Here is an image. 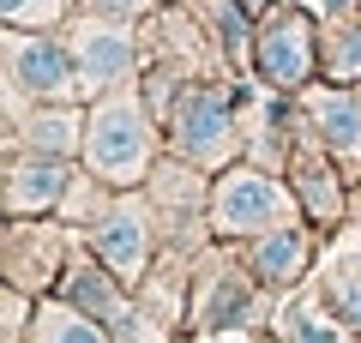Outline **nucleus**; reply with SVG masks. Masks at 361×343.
<instances>
[{"label":"nucleus","instance_id":"423d86ee","mask_svg":"<svg viewBox=\"0 0 361 343\" xmlns=\"http://www.w3.org/2000/svg\"><path fill=\"white\" fill-rule=\"evenodd\" d=\"M66 163L61 157H49V151H37V157H25V163L13 169V181H6V211L13 217H42L49 205H61L66 199Z\"/></svg>","mask_w":361,"mask_h":343},{"label":"nucleus","instance_id":"ddd939ff","mask_svg":"<svg viewBox=\"0 0 361 343\" xmlns=\"http://www.w3.org/2000/svg\"><path fill=\"white\" fill-rule=\"evenodd\" d=\"M25 139L37 145V151H49V157H66L78 145V121L73 114H37V121L25 127Z\"/></svg>","mask_w":361,"mask_h":343},{"label":"nucleus","instance_id":"dca6fc26","mask_svg":"<svg viewBox=\"0 0 361 343\" xmlns=\"http://www.w3.org/2000/svg\"><path fill=\"white\" fill-rule=\"evenodd\" d=\"M0 13H6V25H49L61 0H0Z\"/></svg>","mask_w":361,"mask_h":343},{"label":"nucleus","instance_id":"0eeeda50","mask_svg":"<svg viewBox=\"0 0 361 343\" xmlns=\"http://www.w3.org/2000/svg\"><path fill=\"white\" fill-rule=\"evenodd\" d=\"M13 78L30 97H61V90L73 85V61H66L49 37H18L13 42Z\"/></svg>","mask_w":361,"mask_h":343},{"label":"nucleus","instance_id":"4468645a","mask_svg":"<svg viewBox=\"0 0 361 343\" xmlns=\"http://www.w3.org/2000/svg\"><path fill=\"white\" fill-rule=\"evenodd\" d=\"M331 307H337V319L349 331H361V265H349V271L331 277Z\"/></svg>","mask_w":361,"mask_h":343},{"label":"nucleus","instance_id":"20e7f679","mask_svg":"<svg viewBox=\"0 0 361 343\" xmlns=\"http://www.w3.org/2000/svg\"><path fill=\"white\" fill-rule=\"evenodd\" d=\"M90 241H97L103 265L115 271L121 283H139L145 277V259H151V223H145L139 205H115L103 223L90 229Z\"/></svg>","mask_w":361,"mask_h":343},{"label":"nucleus","instance_id":"a211bd4d","mask_svg":"<svg viewBox=\"0 0 361 343\" xmlns=\"http://www.w3.org/2000/svg\"><path fill=\"white\" fill-rule=\"evenodd\" d=\"M307 205H313L319 217H331L337 205H343V199H337V187H331V175H319V169L307 175Z\"/></svg>","mask_w":361,"mask_h":343},{"label":"nucleus","instance_id":"6e6552de","mask_svg":"<svg viewBox=\"0 0 361 343\" xmlns=\"http://www.w3.org/2000/svg\"><path fill=\"white\" fill-rule=\"evenodd\" d=\"M73 61L85 73V85H115L121 73L133 66V42L121 30H103V25H85L73 42Z\"/></svg>","mask_w":361,"mask_h":343},{"label":"nucleus","instance_id":"aec40b11","mask_svg":"<svg viewBox=\"0 0 361 343\" xmlns=\"http://www.w3.org/2000/svg\"><path fill=\"white\" fill-rule=\"evenodd\" d=\"M217 343H253V337H247V331H223Z\"/></svg>","mask_w":361,"mask_h":343},{"label":"nucleus","instance_id":"f257e3e1","mask_svg":"<svg viewBox=\"0 0 361 343\" xmlns=\"http://www.w3.org/2000/svg\"><path fill=\"white\" fill-rule=\"evenodd\" d=\"M85 163H90V175L109 181V187H133V181H145V163H151V127H145V109L133 97L97 102V114L85 121Z\"/></svg>","mask_w":361,"mask_h":343},{"label":"nucleus","instance_id":"39448f33","mask_svg":"<svg viewBox=\"0 0 361 343\" xmlns=\"http://www.w3.org/2000/svg\"><path fill=\"white\" fill-rule=\"evenodd\" d=\"M313 66V25L301 13H283V18H271V30L259 37V73L271 78L277 90L301 85Z\"/></svg>","mask_w":361,"mask_h":343},{"label":"nucleus","instance_id":"f03ea898","mask_svg":"<svg viewBox=\"0 0 361 343\" xmlns=\"http://www.w3.org/2000/svg\"><path fill=\"white\" fill-rule=\"evenodd\" d=\"M289 223V193L259 169H229L211 193V229L217 235H265Z\"/></svg>","mask_w":361,"mask_h":343},{"label":"nucleus","instance_id":"6ab92c4d","mask_svg":"<svg viewBox=\"0 0 361 343\" xmlns=\"http://www.w3.org/2000/svg\"><path fill=\"white\" fill-rule=\"evenodd\" d=\"M90 6H97V13H109V18H127V13H139L145 0H90Z\"/></svg>","mask_w":361,"mask_h":343},{"label":"nucleus","instance_id":"412c9836","mask_svg":"<svg viewBox=\"0 0 361 343\" xmlns=\"http://www.w3.org/2000/svg\"><path fill=\"white\" fill-rule=\"evenodd\" d=\"M325 6H331V13H337V6H349V0H325Z\"/></svg>","mask_w":361,"mask_h":343},{"label":"nucleus","instance_id":"1a4fd4ad","mask_svg":"<svg viewBox=\"0 0 361 343\" xmlns=\"http://www.w3.org/2000/svg\"><path fill=\"white\" fill-rule=\"evenodd\" d=\"M25 343H109L103 319H90L85 307L73 301H42L37 313H30V337Z\"/></svg>","mask_w":361,"mask_h":343},{"label":"nucleus","instance_id":"f8f14e48","mask_svg":"<svg viewBox=\"0 0 361 343\" xmlns=\"http://www.w3.org/2000/svg\"><path fill=\"white\" fill-rule=\"evenodd\" d=\"M313 114H319V133L331 151H361V97L355 90H325V97H313Z\"/></svg>","mask_w":361,"mask_h":343},{"label":"nucleus","instance_id":"4be33fe9","mask_svg":"<svg viewBox=\"0 0 361 343\" xmlns=\"http://www.w3.org/2000/svg\"><path fill=\"white\" fill-rule=\"evenodd\" d=\"M241 6H271V0H241Z\"/></svg>","mask_w":361,"mask_h":343},{"label":"nucleus","instance_id":"9d476101","mask_svg":"<svg viewBox=\"0 0 361 343\" xmlns=\"http://www.w3.org/2000/svg\"><path fill=\"white\" fill-rule=\"evenodd\" d=\"M301 265H307V235H301L295 223L265 229V241L253 247V277H265V283H295Z\"/></svg>","mask_w":361,"mask_h":343},{"label":"nucleus","instance_id":"7ed1b4c3","mask_svg":"<svg viewBox=\"0 0 361 343\" xmlns=\"http://www.w3.org/2000/svg\"><path fill=\"white\" fill-rule=\"evenodd\" d=\"M235 145V127H229V102L217 90H187L175 109V151L187 163H223Z\"/></svg>","mask_w":361,"mask_h":343},{"label":"nucleus","instance_id":"9b49d317","mask_svg":"<svg viewBox=\"0 0 361 343\" xmlns=\"http://www.w3.org/2000/svg\"><path fill=\"white\" fill-rule=\"evenodd\" d=\"M115 283L121 277H103L97 265H73V271H66V301L85 307V313L103 319V325H121V319H127V301H121Z\"/></svg>","mask_w":361,"mask_h":343},{"label":"nucleus","instance_id":"2eb2a0df","mask_svg":"<svg viewBox=\"0 0 361 343\" xmlns=\"http://www.w3.org/2000/svg\"><path fill=\"white\" fill-rule=\"evenodd\" d=\"M283 325L295 331V343H349L343 331L331 325V319H319V313H307V307H295V313H289Z\"/></svg>","mask_w":361,"mask_h":343},{"label":"nucleus","instance_id":"f3484780","mask_svg":"<svg viewBox=\"0 0 361 343\" xmlns=\"http://www.w3.org/2000/svg\"><path fill=\"white\" fill-rule=\"evenodd\" d=\"M325 66H331V78H355L361 73V30H349L343 42H331V61Z\"/></svg>","mask_w":361,"mask_h":343}]
</instances>
